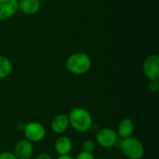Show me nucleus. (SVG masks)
Wrapping results in <instances>:
<instances>
[{
  "label": "nucleus",
  "mask_w": 159,
  "mask_h": 159,
  "mask_svg": "<svg viewBox=\"0 0 159 159\" xmlns=\"http://www.w3.org/2000/svg\"><path fill=\"white\" fill-rule=\"evenodd\" d=\"M69 124L79 132H86L92 127V116L89 111L81 107L73 108L68 116Z\"/></svg>",
  "instance_id": "1"
},
{
  "label": "nucleus",
  "mask_w": 159,
  "mask_h": 159,
  "mask_svg": "<svg viewBox=\"0 0 159 159\" xmlns=\"http://www.w3.org/2000/svg\"><path fill=\"white\" fill-rule=\"evenodd\" d=\"M91 67V60L84 52H75L70 55L66 61L67 70L74 75H83Z\"/></svg>",
  "instance_id": "2"
},
{
  "label": "nucleus",
  "mask_w": 159,
  "mask_h": 159,
  "mask_svg": "<svg viewBox=\"0 0 159 159\" xmlns=\"http://www.w3.org/2000/svg\"><path fill=\"white\" fill-rule=\"evenodd\" d=\"M122 153L129 159H141L144 155V148L142 143L134 138L123 139L119 144Z\"/></svg>",
  "instance_id": "3"
},
{
  "label": "nucleus",
  "mask_w": 159,
  "mask_h": 159,
  "mask_svg": "<svg viewBox=\"0 0 159 159\" xmlns=\"http://www.w3.org/2000/svg\"><path fill=\"white\" fill-rule=\"evenodd\" d=\"M24 134L31 143H37L42 141L46 136V129L43 125L37 122H30L24 126Z\"/></svg>",
  "instance_id": "4"
},
{
  "label": "nucleus",
  "mask_w": 159,
  "mask_h": 159,
  "mask_svg": "<svg viewBox=\"0 0 159 159\" xmlns=\"http://www.w3.org/2000/svg\"><path fill=\"white\" fill-rule=\"evenodd\" d=\"M143 74L149 80H157L159 78V57L157 54L148 56L143 66Z\"/></svg>",
  "instance_id": "5"
},
{
  "label": "nucleus",
  "mask_w": 159,
  "mask_h": 159,
  "mask_svg": "<svg viewBox=\"0 0 159 159\" xmlns=\"http://www.w3.org/2000/svg\"><path fill=\"white\" fill-rule=\"evenodd\" d=\"M96 141L101 146L104 148H111L116 144L118 138L115 130H113L112 129L105 128L98 131L96 135Z\"/></svg>",
  "instance_id": "6"
},
{
  "label": "nucleus",
  "mask_w": 159,
  "mask_h": 159,
  "mask_svg": "<svg viewBox=\"0 0 159 159\" xmlns=\"http://www.w3.org/2000/svg\"><path fill=\"white\" fill-rule=\"evenodd\" d=\"M33 152L34 147L32 143L28 140H21L16 143L13 154L17 159H30Z\"/></svg>",
  "instance_id": "7"
},
{
  "label": "nucleus",
  "mask_w": 159,
  "mask_h": 159,
  "mask_svg": "<svg viewBox=\"0 0 159 159\" xmlns=\"http://www.w3.org/2000/svg\"><path fill=\"white\" fill-rule=\"evenodd\" d=\"M18 0H0V20L11 18L18 10Z\"/></svg>",
  "instance_id": "8"
},
{
  "label": "nucleus",
  "mask_w": 159,
  "mask_h": 159,
  "mask_svg": "<svg viewBox=\"0 0 159 159\" xmlns=\"http://www.w3.org/2000/svg\"><path fill=\"white\" fill-rule=\"evenodd\" d=\"M69 127V119L68 116L65 114H60L56 116L51 121V129L53 132L61 134L66 131Z\"/></svg>",
  "instance_id": "9"
},
{
  "label": "nucleus",
  "mask_w": 159,
  "mask_h": 159,
  "mask_svg": "<svg viewBox=\"0 0 159 159\" xmlns=\"http://www.w3.org/2000/svg\"><path fill=\"white\" fill-rule=\"evenodd\" d=\"M54 147H55L56 152L60 156H65L71 152L72 147H73V143L69 138L62 136V137H60L56 140Z\"/></svg>",
  "instance_id": "10"
},
{
  "label": "nucleus",
  "mask_w": 159,
  "mask_h": 159,
  "mask_svg": "<svg viewBox=\"0 0 159 159\" xmlns=\"http://www.w3.org/2000/svg\"><path fill=\"white\" fill-rule=\"evenodd\" d=\"M118 135L122 139H127L131 137L133 130H134V125L129 118H124L122 119L118 124Z\"/></svg>",
  "instance_id": "11"
},
{
  "label": "nucleus",
  "mask_w": 159,
  "mask_h": 159,
  "mask_svg": "<svg viewBox=\"0 0 159 159\" xmlns=\"http://www.w3.org/2000/svg\"><path fill=\"white\" fill-rule=\"evenodd\" d=\"M19 8L27 15L35 14L40 8L39 0H20L19 3Z\"/></svg>",
  "instance_id": "12"
},
{
  "label": "nucleus",
  "mask_w": 159,
  "mask_h": 159,
  "mask_svg": "<svg viewBox=\"0 0 159 159\" xmlns=\"http://www.w3.org/2000/svg\"><path fill=\"white\" fill-rule=\"evenodd\" d=\"M12 71V63L8 58L0 55V79L6 78Z\"/></svg>",
  "instance_id": "13"
},
{
  "label": "nucleus",
  "mask_w": 159,
  "mask_h": 159,
  "mask_svg": "<svg viewBox=\"0 0 159 159\" xmlns=\"http://www.w3.org/2000/svg\"><path fill=\"white\" fill-rule=\"evenodd\" d=\"M82 148H83V152H87V153H91L94 151L95 149V144L92 141L90 140H88V141H85L82 144Z\"/></svg>",
  "instance_id": "14"
},
{
  "label": "nucleus",
  "mask_w": 159,
  "mask_h": 159,
  "mask_svg": "<svg viewBox=\"0 0 159 159\" xmlns=\"http://www.w3.org/2000/svg\"><path fill=\"white\" fill-rule=\"evenodd\" d=\"M149 89H150V90L153 91V92H157L159 89L158 79H157V80H150Z\"/></svg>",
  "instance_id": "15"
},
{
  "label": "nucleus",
  "mask_w": 159,
  "mask_h": 159,
  "mask_svg": "<svg viewBox=\"0 0 159 159\" xmlns=\"http://www.w3.org/2000/svg\"><path fill=\"white\" fill-rule=\"evenodd\" d=\"M75 159H95L94 156L91 153H87V152H81Z\"/></svg>",
  "instance_id": "16"
},
{
  "label": "nucleus",
  "mask_w": 159,
  "mask_h": 159,
  "mask_svg": "<svg viewBox=\"0 0 159 159\" xmlns=\"http://www.w3.org/2000/svg\"><path fill=\"white\" fill-rule=\"evenodd\" d=\"M0 159H17L16 157L14 156L13 153L10 152H3L0 154Z\"/></svg>",
  "instance_id": "17"
},
{
  "label": "nucleus",
  "mask_w": 159,
  "mask_h": 159,
  "mask_svg": "<svg viewBox=\"0 0 159 159\" xmlns=\"http://www.w3.org/2000/svg\"><path fill=\"white\" fill-rule=\"evenodd\" d=\"M35 159H52V158H51V157H50L49 155H48V154H46V153H42V154H40V155H38Z\"/></svg>",
  "instance_id": "18"
},
{
  "label": "nucleus",
  "mask_w": 159,
  "mask_h": 159,
  "mask_svg": "<svg viewBox=\"0 0 159 159\" xmlns=\"http://www.w3.org/2000/svg\"><path fill=\"white\" fill-rule=\"evenodd\" d=\"M57 159H75L74 157H72L69 155H65V156H60Z\"/></svg>",
  "instance_id": "19"
}]
</instances>
